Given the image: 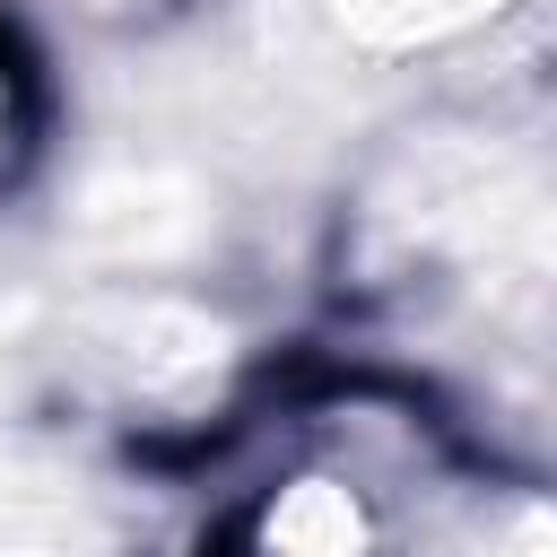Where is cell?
I'll return each instance as SVG.
<instances>
[{
	"label": "cell",
	"mask_w": 557,
	"mask_h": 557,
	"mask_svg": "<svg viewBox=\"0 0 557 557\" xmlns=\"http://www.w3.org/2000/svg\"><path fill=\"white\" fill-rule=\"evenodd\" d=\"M26 148H35V70H26L17 35L0 26V191H9V174L26 165Z\"/></svg>",
	"instance_id": "cell-1"
},
{
	"label": "cell",
	"mask_w": 557,
	"mask_h": 557,
	"mask_svg": "<svg viewBox=\"0 0 557 557\" xmlns=\"http://www.w3.org/2000/svg\"><path fill=\"white\" fill-rule=\"evenodd\" d=\"M78 9H96V17H148L157 0H78Z\"/></svg>",
	"instance_id": "cell-2"
}]
</instances>
